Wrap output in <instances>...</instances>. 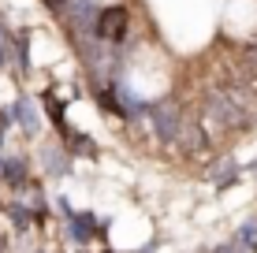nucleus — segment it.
<instances>
[{
	"mask_svg": "<svg viewBox=\"0 0 257 253\" xmlns=\"http://www.w3.org/2000/svg\"><path fill=\"white\" fill-rule=\"evenodd\" d=\"M123 30H127V12H123V8H108V12H101L97 34H101L104 41H119Z\"/></svg>",
	"mask_w": 257,
	"mask_h": 253,
	"instance_id": "f257e3e1",
	"label": "nucleus"
}]
</instances>
